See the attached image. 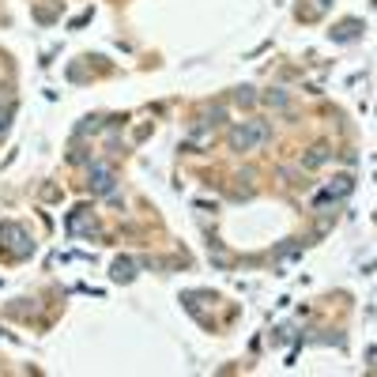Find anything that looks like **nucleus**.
<instances>
[{"mask_svg":"<svg viewBox=\"0 0 377 377\" xmlns=\"http://www.w3.org/2000/svg\"><path fill=\"white\" fill-rule=\"evenodd\" d=\"M264 136H268L264 125H260V121H249V125H238V129H234L230 144H234V151H253V147L264 144Z\"/></svg>","mask_w":377,"mask_h":377,"instance_id":"nucleus-1","label":"nucleus"},{"mask_svg":"<svg viewBox=\"0 0 377 377\" xmlns=\"http://www.w3.org/2000/svg\"><path fill=\"white\" fill-rule=\"evenodd\" d=\"M0 129H4V117H0Z\"/></svg>","mask_w":377,"mask_h":377,"instance_id":"nucleus-2","label":"nucleus"}]
</instances>
